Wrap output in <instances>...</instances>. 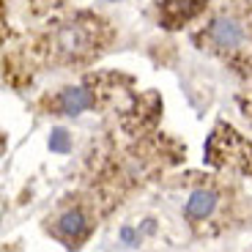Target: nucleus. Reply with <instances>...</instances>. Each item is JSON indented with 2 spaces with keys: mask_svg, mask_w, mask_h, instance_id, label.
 Returning <instances> with one entry per match:
<instances>
[{
  "mask_svg": "<svg viewBox=\"0 0 252 252\" xmlns=\"http://www.w3.org/2000/svg\"><path fill=\"white\" fill-rule=\"evenodd\" d=\"M50 148H52V151H58V154L69 151V134L63 132V129L52 132V137H50Z\"/></svg>",
  "mask_w": 252,
  "mask_h": 252,
  "instance_id": "obj_6",
  "label": "nucleus"
},
{
  "mask_svg": "<svg viewBox=\"0 0 252 252\" xmlns=\"http://www.w3.org/2000/svg\"><path fill=\"white\" fill-rule=\"evenodd\" d=\"M58 107H61L66 115H80L88 107H94V96H91L85 88H66L61 94V99H58Z\"/></svg>",
  "mask_w": 252,
  "mask_h": 252,
  "instance_id": "obj_3",
  "label": "nucleus"
},
{
  "mask_svg": "<svg viewBox=\"0 0 252 252\" xmlns=\"http://www.w3.org/2000/svg\"><path fill=\"white\" fill-rule=\"evenodd\" d=\"M58 236L66 241H74L77 236H82V230H85V220H82L80 211H69V214H63L61 222H58Z\"/></svg>",
  "mask_w": 252,
  "mask_h": 252,
  "instance_id": "obj_5",
  "label": "nucleus"
},
{
  "mask_svg": "<svg viewBox=\"0 0 252 252\" xmlns=\"http://www.w3.org/2000/svg\"><path fill=\"white\" fill-rule=\"evenodd\" d=\"M206 36L214 50H222V52L239 50L247 41V22L236 14H220V17L211 19Z\"/></svg>",
  "mask_w": 252,
  "mask_h": 252,
  "instance_id": "obj_1",
  "label": "nucleus"
},
{
  "mask_svg": "<svg viewBox=\"0 0 252 252\" xmlns=\"http://www.w3.org/2000/svg\"><path fill=\"white\" fill-rule=\"evenodd\" d=\"M217 206V195L214 192H195V195L187 200V208H184V214L189 220H203L206 214H211Z\"/></svg>",
  "mask_w": 252,
  "mask_h": 252,
  "instance_id": "obj_4",
  "label": "nucleus"
},
{
  "mask_svg": "<svg viewBox=\"0 0 252 252\" xmlns=\"http://www.w3.org/2000/svg\"><path fill=\"white\" fill-rule=\"evenodd\" d=\"M91 44V33L85 25H80V22H71V25L61 28L55 36V50L63 52V55H82V52L88 50Z\"/></svg>",
  "mask_w": 252,
  "mask_h": 252,
  "instance_id": "obj_2",
  "label": "nucleus"
}]
</instances>
